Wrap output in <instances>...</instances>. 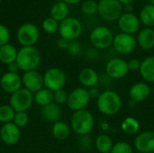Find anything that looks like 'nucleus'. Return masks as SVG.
I'll list each match as a JSON object with an SVG mask.
<instances>
[{
  "label": "nucleus",
  "mask_w": 154,
  "mask_h": 153,
  "mask_svg": "<svg viewBox=\"0 0 154 153\" xmlns=\"http://www.w3.org/2000/svg\"><path fill=\"white\" fill-rule=\"evenodd\" d=\"M97 107L103 115H115L122 108V98L115 90H104L97 99Z\"/></svg>",
  "instance_id": "obj_1"
},
{
  "label": "nucleus",
  "mask_w": 154,
  "mask_h": 153,
  "mask_svg": "<svg viewBox=\"0 0 154 153\" xmlns=\"http://www.w3.org/2000/svg\"><path fill=\"white\" fill-rule=\"evenodd\" d=\"M95 127V118L93 114L87 110L73 112L70 118V128L78 135H88Z\"/></svg>",
  "instance_id": "obj_2"
},
{
  "label": "nucleus",
  "mask_w": 154,
  "mask_h": 153,
  "mask_svg": "<svg viewBox=\"0 0 154 153\" xmlns=\"http://www.w3.org/2000/svg\"><path fill=\"white\" fill-rule=\"evenodd\" d=\"M42 60V56L37 48L34 46L22 47L18 52L15 62L18 64L20 70L26 72L36 70Z\"/></svg>",
  "instance_id": "obj_3"
},
{
  "label": "nucleus",
  "mask_w": 154,
  "mask_h": 153,
  "mask_svg": "<svg viewBox=\"0 0 154 153\" xmlns=\"http://www.w3.org/2000/svg\"><path fill=\"white\" fill-rule=\"evenodd\" d=\"M114 35L112 31L106 26L99 25L95 27L90 34L89 41L92 47L96 50H106L112 45Z\"/></svg>",
  "instance_id": "obj_4"
},
{
  "label": "nucleus",
  "mask_w": 154,
  "mask_h": 153,
  "mask_svg": "<svg viewBox=\"0 0 154 153\" xmlns=\"http://www.w3.org/2000/svg\"><path fill=\"white\" fill-rule=\"evenodd\" d=\"M97 14L107 22H115L123 14V5L118 0H99Z\"/></svg>",
  "instance_id": "obj_5"
},
{
  "label": "nucleus",
  "mask_w": 154,
  "mask_h": 153,
  "mask_svg": "<svg viewBox=\"0 0 154 153\" xmlns=\"http://www.w3.org/2000/svg\"><path fill=\"white\" fill-rule=\"evenodd\" d=\"M82 23L75 17H68L60 23L59 33L61 38L69 41H76L82 33Z\"/></svg>",
  "instance_id": "obj_6"
},
{
  "label": "nucleus",
  "mask_w": 154,
  "mask_h": 153,
  "mask_svg": "<svg viewBox=\"0 0 154 153\" xmlns=\"http://www.w3.org/2000/svg\"><path fill=\"white\" fill-rule=\"evenodd\" d=\"M66 74L60 68H51L47 69L43 74L44 87L48 88L52 92L62 89L66 85Z\"/></svg>",
  "instance_id": "obj_7"
},
{
  "label": "nucleus",
  "mask_w": 154,
  "mask_h": 153,
  "mask_svg": "<svg viewBox=\"0 0 154 153\" xmlns=\"http://www.w3.org/2000/svg\"><path fill=\"white\" fill-rule=\"evenodd\" d=\"M40 37V31L38 27L32 23L22 24L16 32V39L22 47L34 46Z\"/></svg>",
  "instance_id": "obj_8"
},
{
  "label": "nucleus",
  "mask_w": 154,
  "mask_h": 153,
  "mask_svg": "<svg viewBox=\"0 0 154 153\" xmlns=\"http://www.w3.org/2000/svg\"><path fill=\"white\" fill-rule=\"evenodd\" d=\"M91 98L88 94V90L85 87H76L69 93L67 106L73 112L86 109L89 104Z\"/></svg>",
  "instance_id": "obj_9"
},
{
  "label": "nucleus",
  "mask_w": 154,
  "mask_h": 153,
  "mask_svg": "<svg viewBox=\"0 0 154 153\" xmlns=\"http://www.w3.org/2000/svg\"><path fill=\"white\" fill-rule=\"evenodd\" d=\"M33 102V94L24 87L13 93L9 98V105L15 112H26Z\"/></svg>",
  "instance_id": "obj_10"
},
{
  "label": "nucleus",
  "mask_w": 154,
  "mask_h": 153,
  "mask_svg": "<svg viewBox=\"0 0 154 153\" xmlns=\"http://www.w3.org/2000/svg\"><path fill=\"white\" fill-rule=\"evenodd\" d=\"M112 46L117 53L128 55L135 50L137 46V41L134 35L120 32L114 36Z\"/></svg>",
  "instance_id": "obj_11"
},
{
  "label": "nucleus",
  "mask_w": 154,
  "mask_h": 153,
  "mask_svg": "<svg viewBox=\"0 0 154 153\" xmlns=\"http://www.w3.org/2000/svg\"><path fill=\"white\" fill-rule=\"evenodd\" d=\"M106 75L114 80L124 78L129 72L127 61L122 58H112L105 66Z\"/></svg>",
  "instance_id": "obj_12"
},
{
  "label": "nucleus",
  "mask_w": 154,
  "mask_h": 153,
  "mask_svg": "<svg viewBox=\"0 0 154 153\" xmlns=\"http://www.w3.org/2000/svg\"><path fill=\"white\" fill-rule=\"evenodd\" d=\"M117 22L121 32L134 35V33L138 32L140 30V23H141L140 19L132 12L123 13L122 15L117 20Z\"/></svg>",
  "instance_id": "obj_13"
},
{
  "label": "nucleus",
  "mask_w": 154,
  "mask_h": 153,
  "mask_svg": "<svg viewBox=\"0 0 154 153\" xmlns=\"http://www.w3.org/2000/svg\"><path fill=\"white\" fill-rule=\"evenodd\" d=\"M134 146L140 153L154 152V131L147 130L139 133L134 139Z\"/></svg>",
  "instance_id": "obj_14"
},
{
  "label": "nucleus",
  "mask_w": 154,
  "mask_h": 153,
  "mask_svg": "<svg viewBox=\"0 0 154 153\" xmlns=\"http://www.w3.org/2000/svg\"><path fill=\"white\" fill-rule=\"evenodd\" d=\"M23 87L32 92V94L36 93L42 87H44L43 83V75H42L37 70H31L23 72L22 76Z\"/></svg>",
  "instance_id": "obj_15"
},
{
  "label": "nucleus",
  "mask_w": 154,
  "mask_h": 153,
  "mask_svg": "<svg viewBox=\"0 0 154 153\" xmlns=\"http://www.w3.org/2000/svg\"><path fill=\"white\" fill-rule=\"evenodd\" d=\"M22 77H20L18 73H10L6 71L0 78L1 88L10 95L22 88Z\"/></svg>",
  "instance_id": "obj_16"
},
{
  "label": "nucleus",
  "mask_w": 154,
  "mask_h": 153,
  "mask_svg": "<svg viewBox=\"0 0 154 153\" xmlns=\"http://www.w3.org/2000/svg\"><path fill=\"white\" fill-rule=\"evenodd\" d=\"M21 137L20 128L17 127L13 122L4 124L0 128V138L6 145L16 144Z\"/></svg>",
  "instance_id": "obj_17"
},
{
  "label": "nucleus",
  "mask_w": 154,
  "mask_h": 153,
  "mask_svg": "<svg viewBox=\"0 0 154 153\" xmlns=\"http://www.w3.org/2000/svg\"><path fill=\"white\" fill-rule=\"evenodd\" d=\"M130 100L138 103H143L147 100L152 95V88L146 82H136L129 89L128 92Z\"/></svg>",
  "instance_id": "obj_18"
},
{
  "label": "nucleus",
  "mask_w": 154,
  "mask_h": 153,
  "mask_svg": "<svg viewBox=\"0 0 154 153\" xmlns=\"http://www.w3.org/2000/svg\"><path fill=\"white\" fill-rule=\"evenodd\" d=\"M99 75L92 68H84L82 69L78 76V79L81 86L87 89L97 87L99 83Z\"/></svg>",
  "instance_id": "obj_19"
},
{
  "label": "nucleus",
  "mask_w": 154,
  "mask_h": 153,
  "mask_svg": "<svg viewBox=\"0 0 154 153\" xmlns=\"http://www.w3.org/2000/svg\"><path fill=\"white\" fill-rule=\"evenodd\" d=\"M137 44L144 50H150L154 48V30L152 28L144 27L138 32L136 38Z\"/></svg>",
  "instance_id": "obj_20"
},
{
  "label": "nucleus",
  "mask_w": 154,
  "mask_h": 153,
  "mask_svg": "<svg viewBox=\"0 0 154 153\" xmlns=\"http://www.w3.org/2000/svg\"><path fill=\"white\" fill-rule=\"evenodd\" d=\"M41 115L42 118L49 123H56L60 121L61 115V110L59 105L52 102L45 106H42L41 109Z\"/></svg>",
  "instance_id": "obj_21"
},
{
  "label": "nucleus",
  "mask_w": 154,
  "mask_h": 153,
  "mask_svg": "<svg viewBox=\"0 0 154 153\" xmlns=\"http://www.w3.org/2000/svg\"><path fill=\"white\" fill-rule=\"evenodd\" d=\"M139 72L146 83H154V56L146 57L142 60Z\"/></svg>",
  "instance_id": "obj_22"
},
{
  "label": "nucleus",
  "mask_w": 154,
  "mask_h": 153,
  "mask_svg": "<svg viewBox=\"0 0 154 153\" xmlns=\"http://www.w3.org/2000/svg\"><path fill=\"white\" fill-rule=\"evenodd\" d=\"M70 132H71L70 126L67 123L60 120L54 123L51 127V134L58 141L67 140L70 135Z\"/></svg>",
  "instance_id": "obj_23"
},
{
  "label": "nucleus",
  "mask_w": 154,
  "mask_h": 153,
  "mask_svg": "<svg viewBox=\"0 0 154 153\" xmlns=\"http://www.w3.org/2000/svg\"><path fill=\"white\" fill-rule=\"evenodd\" d=\"M17 52L18 50L16 48L10 43L0 46V62L5 64L6 66L12 62H14L16 60Z\"/></svg>",
  "instance_id": "obj_24"
},
{
  "label": "nucleus",
  "mask_w": 154,
  "mask_h": 153,
  "mask_svg": "<svg viewBox=\"0 0 154 153\" xmlns=\"http://www.w3.org/2000/svg\"><path fill=\"white\" fill-rule=\"evenodd\" d=\"M141 129L139 121L134 116L125 117L121 123V130L124 133L128 135L138 134Z\"/></svg>",
  "instance_id": "obj_25"
},
{
  "label": "nucleus",
  "mask_w": 154,
  "mask_h": 153,
  "mask_svg": "<svg viewBox=\"0 0 154 153\" xmlns=\"http://www.w3.org/2000/svg\"><path fill=\"white\" fill-rule=\"evenodd\" d=\"M69 6L64 1L56 2L51 9V17H52L57 22L60 23L69 15Z\"/></svg>",
  "instance_id": "obj_26"
},
{
  "label": "nucleus",
  "mask_w": 154,
  "mask_h": 153,
  "mask_svg": "<svg viewBox=\"0 0 154 153\" xmlns=\"http://www.w3.org/2000/svg\"><path fill=\"white\" fill-rule=\"evenodd\" d=\"M95 147L100 153H110L114 145L111 137L106 133H101L94 140Z\"/></svg>",
  "instance_id": "obj_27"
},
{
  "label": "nucleus",
  "mask_w": 154,
  "mask_h": 153,
  "mask_svg": "<svg viewBox=\"0 0 154 153\" xmlns=\"http://www.w3.org/2000/svg\"><path fill=\"white\" fill-rule=\"evenodd\" d=\"M33 101L40 106H45L53 102V92L46 87H42L33 94Z\"/></svg>",
  "instance_id": "obj_28"
},
{
  "label": "nucleus",
  "mask_w": 154,
  "mask_h": 153,
  "mask_svg": "<svg viewBox=\"0 0 154 153\" xmlns=\"http://www.w3.org/2000/svg\"><path fill=\"white\" fill-rule=\"evenodd\" d=\"M139 19L145 27H154V5L151 4L144 5L140 12Z\"/></svg>",
  "instance_id": "obj_29"
},
{
  "label": "nucleus",
  "mask_w": 154,
  "mask_h": 153,
  "mask_svg": "<svg viewBox=\"0 0 154 153\" xmlns=\"http://www.w3.org/2000/svg\"><path fill=\"white\" fill-rule=\"evenodd\" d=\"M15 111L12 108L10 105H1L0 106V123L7 124L13 122Z\"/></svg>",
  "instance_id": "obj_30"
},
{
  "label": "nucleus",
  "mask_w": 154,
  "mask_h": 153,
  "mask_svg": "<svg viewBox=\"0 0 154 153\" xmlns=\"http://www.w3.org/2000/svg\"><path fill=\"white\" fill-rule=\"evenodd\" d=\"M81 11L87 15H95L98 12V4L95 0H86L81 5Z\"/></svg>",
  "instance_id": "obj_31"
},
{
  "label": "nucleus",
  "mask_w": 154,
  "mask_h": 153,
  "mask_svg": "<svg viewBox=\"0 0 154 153\" xmlns=\"http://www.w3.org/2000/svg\"><path fill=\"white\" fill-rule=\"evenodd\" d=\"M110 153H134V148L129 142L119 141L114 143Z\"/></svg>",
  "instance_id": "obj_32"
},
{
  "label": "nucleus",
  "mask_w": 154,
  "mask_h": 153,
  "mask_svg": "<svg viewBox=\"0 0 154 153\" xmlns=\"http://www.w3.org/2000/svg\"><path fill=\"white\" fill-rule=\"evenodd\" d=\"M59 26L60 23L56 20H54L52 17H47L43 20L42 22V28L43 30L50 34L55 33L57 31H59Z\"/></svg>",
  "instance_id": "obj_33"
},
{
  "label": "nucleus",
  "mask_w": 154,
  "mask_h": 153,
  "mask_svg": "<svg viewBox=\"0 0 154 153\" xmlns=\"http://www.w3.org/2000/svg\"><path fill=\"white\" fill-rule=\"evenodd\" d=\"M13 123L19 128L25 127L29 123V116L26 112H15Z\"/></svg>",
  "instance_id": "obj_34"
},
{
  "label": "nucleus",
  "mask_w": 154,
  "mask_h": 153,
  "mask_svg": "<svg viewBox=\"0 0 154 153\" xmlns=\"http://www.w3.org/2000/svg\"><path fill=\"white\" fill-rule=\"evenodd\" d=\"M93 146H95L94 140L92 139V137L89 134L88 135H83V136L79 137V147L82 151H89L93 148Z\"/></svg>",
  "instance_id": "obj_35"
},
{
  "label": "nucleus",
  "mask_w": 154,
  "mask_h": 153,
  "mask_svg": "<svg viewBox=\"0 0 154 153\" xmlns=\"http://www.w3.org/2000/svg\"><path fill=\"white\" fill-rule=\"evenodd\" d=\"M68 96H69V93L66 90H64L63 88L57 90V91L53 92V102L59 106L67 104Z\"/></svg>",
  "instance_id": "obj_36"
},
{
  "label": "nucleus",
  "mask_w": 154,
  "mask_h": 153,
  "mask_svg": "<svg viewBox=\"0 0 154 153\" xmlns=\"http://www.w3.org/2000/svg\"><path fill=\"white\" fill-rule=\"evenodd\" d=\"M10 31L8 28L0 23V46H3L5 44H7L10 40Z\"/></svg>",
  "instance_id": "obj_37"
},
{
  "label": "nucleus",
  "mask_w": 154,
  "mask_h": 153,
  "mask_svg": "<svg viewBox=\"0 0 154 153\" xmlns=\"http://www.w3.org/2000/svg\"><path fill=\"white\" fill-rule=\"evenodd\" d=\"M68 51L70 55L72 56H79L81 51H82V46L81 44L77 41H70L69 44V47H68Z\"/></svg>",
  "instance_id": "obj_38"
},
{
  "label": "nucleus",
  "mask_w": 154,
  "mask_h": 153,
  "mask_svg": "<svg viewBox=\"0 0 154 153\" xmlns=\"http://www.w3.org/2000/svg\"><path fill=\"white\" fill-rule=\"evenodd\" d=\"M141 60L138 59H132L129 61H127V66L129 71H137L140 69L141 67Z\"/></svg>",
  "instance_id": "obj_39"
},
{
  "label": "nucleus",
  "mask_w": 154,
  "mask_h": 153,
  "mask_svg": "<svg viewBox=\"0 0 154 153\" xmlns=\"http://www.w3.org/2000/svg\"><path fill=\"white\" fill-rule=\"evenodd\" d=\"M88 94H89V96H90L91 99H97L98 96H99L100 94H101V91H100L99 88H97V87L88 88Z\"/></svg>",
  "instance_id": "obj_40"
},
{
  "label": "nucleus",
  "mask_w": 154,
  "mask_h": 153,
  "mask_svg": "<svg viewBox=\"0 0 154 153\" xmlns=\"http://www.w3.org/2000/svg\"><path fill=\"white\" fill-rule=\"evenodd\" d=\"M70 41H69L68 40L66 39H63V38H60L57 41V46L59 49H61V50H64V49H68L69 47V44Z\"/></svg>",
  "instance_id": "obj_41"
},
{
  "label": "nucleus",
  "mask_w": 154,
  "mask_h": 153,
  "mask_svg": "<svg viewBox=\"0 0 154 153\" xmlns=\"http://www.w3.org/2000/svg\"><path fill=\"white\" fill-rule=\"evenodd\" d=\"M20 70V68L18 66V64L14 61V62H12L10 64L7 65V72H10V73H18V71Z\"/></svg>",
  "instance_id": "obj_42"
},
{
  "label": "nucleus",
  "mask_w": 154,
  "mask_h": 153,
  "mask_svg": "<svg viewBox=\"0 0 154 153\" xmlns=\"http://www.w3.org/2000/svg\"><path fill=\"white\" fill-rule=\"evenodd\" d=\"M99 128L101 129V131L103 132H107L110 129V125L108 124V122H106V120H102L99 123Z\"/></svg>",
  "instance_id": "obj_43"
},
{
  "label": "nucleus",
  "mask_w": 154,
  "mask_h": 153,
  "mask_svg": "<svg viewBox=\"0 0 154 153\" xmlns=\"http://www.w3.org/2000/svg\"><path fill=\"white\" fill-rule=\"evenodd\" d=\"M88 57H89L91 60H96V59H97V57H98L97 50H96V49L93 48L92 50H88Z\"/></svg>",
  "instance_id": "obj_44"
},
{
  "label": "nucleus",
  "mask_w": 154,
  "mask_h": 153,
  "mask_svg": "<svg viewBox=\"0 0 154 153\" xmlns=\"http://www.w3.org/2000/svg\"><path fill=\"white\" fill-rule=\"evenodd\" d=\"M123 5H132L134 0H118Z\"/></svg>",
  "instance_id": "obj_45"
},
{
  "label": "nucleus",
  "mask_w": 154,
  "mask_h": 153,
  "mask_svg": "<svg viewBox=\"0 0 154 153\" xmlns=\"http://www.w3.org/2000/svg\"><path fill=\"white\" fill-rule=\"evenodd\" d=\"M64 1L66 4H69V5H75V4H78L79 2H81L82 0H62Z\"/></svg>",
  "instance_id": "obj_46"
},
{
  "label": "nucleus",
  "mask_w": 154,
  "mask_h": 153,
  "mask_svg": "<svg viewBox=\"0 0 154 153\" xmlns=\"http://www.w3.org/2000/svg\"><path fill=\"white\" fill-rule=\"evenodd\" d=\"M125 8L126 10V12L131 13V11H133V9H134V6H133V5H125Z\"/></svg>",
  "instance_id": "obj_47"
},
{
  "label": "nucleus",
  "mask_w": 154,
  "mask_h": 153,
  "mask_svg": "<svg viewBox=\"0 0 154 153\" xmlns=\"http://www.w3.org/2000/svg\"><path fill=\"white\" fill-rule=\"evenodd\" d=\"M149 1H150L151 5H154V0H149Z\"/></svg>",
  "instance_id": "obj_48"
},
{
  "label": "nucleus",
  "mask_w": 154,
  "mask_h": 153,
  "mask_svg": "<svg viewBox=\"0 0 154 153\" xmlns=\"http://www.w3.org/2000/svg\"><path fill=\"white\" fill-rule=\"evenodd\" d=\"M152 93L154 95V83H153V86H152Z\"/></svg>",
  "instance_id": "obj_49"
},
{
  "label": "nucleus",
  "mask_w": 154,
  "mask_h": 153,
  "mask_svg": "<svg viewBox=\"0 0 154 153\" xmlns=\"http://www.w3.org/2000/svg\"><path fill=\"white\" fill-rule=\"evenodd\" d=\"M1 1H2V0H0V2H1Z\"/></svg>",
  "instance_id": "obj_50"
}]
</instances>
